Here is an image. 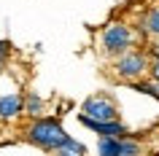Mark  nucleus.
Masks as SVG:
<instances>
[{
    "label": "nucleus",
    "mask_w": 159,
    "mask_h": 156,
    "mask_svg": "<svg viewBox=\"0 0 159 156\" xmlns=\"http://www.w3.org/2000/svg\"><path fill=\"white\" fill-rule=\"evenodd\" d=\"M138 46H146V38L138 33V27H132L129 22H108L100 33V54H105L108 59L121 57L124 51L138 49Z\"/></svg>",
    "instance_id": "obj_1"
},
{
    "label": "nucleus",
    "mask_w": 159,
    "mask_h": 156,
    "mask_svg": "<svg viewBox=\"0 0 159 156\" xmlns=\"http://www.w3.org/2000/svg\"><path fill=\"white\" fill-rule=\"evenodd\" d=\"M70 137L62 127L57 116H41V118H30V124L25 127V140L30 145L41 148L46 154H54L65 140Z\"/></svg>",
    "instance_id": "obj_2"
},
{
    "label": "nucleus",
    "mask_w": 159,
    "mask_h": 156,
    "mask_svg": "<svg viewBox=\"0 0 159 156\" xmlns=\"http://www.w3.org/2000/svg\"><path fill=\"white\" fill-rule=\"evenodd\" d=\"M148 67H151V57H148V51H146V46L129 49L121 57L111 59V73H113V78L127 83V86L135 83V81H140V78H148Z\"/></svg>",
    "instance_id": "obj_3"
},
{
    "label": "nucleus",
    "mask_w": 159,
    "mask_h": 156,
    "mask_svg": "<svg viewBox=\"0 0 159 156\" xmlns=\"http://www.w3.org/2000/svg\"><path fill=\"white\" fill-rule=\"evenodd\" d=\"M81 116H89L94 121H119L121 113H119V102L105 91H97L92 97H86L81 102Z\"/></svg>",
    "instance_id": "obj_4"
},
{
    "label": "nucleus",
    "mask_w": 159,
    "mask_h": 156,
    "mask_svg": "<svg viewBox=\"0 0 159 156\" xmlns=\"http://www.w3.org/2000/svg\"><path fill=\"white\" fill-rule=\"evenodd\" d=\"M78 124L86 127L89 132H94L97 137H121V140H124V137L132 135L121 118H119V121H94V118H89V116H81V113H78Z\"/></svg>",
    "instance_id": "obj_5"
},
{
    "label": "nucleus",
    "mask_w": 159,
    "mask_h": 156,
    "mask_svg": "<svg viewBox=\"0 0 159 156\" xmlns=\"http://www.w3.org/2000/svg\"><path fill=\"white\" fill-rule=\"evenodd\" d=\"M25 116V91H3L0 94V121L14 124Z\"/></svg>",
    "instance_id": "obj_6"
},
{
    "label": "nucleus",
    "mask_w": 159,
    "mask_h": 156,
    "mask_svg": "<svg viewBox=\"0 0 159 156\" xmlns=\"http://www.w3.org/2000/svg\"><path fill=\"white\" fill-rule=\"evenodd\" d=\"M138 33H140L146 41L159 38V3H154V6L146 8V14H143L140 22H138Z\"/></svg>",
    "instance_id": "obj_7"
},
{
    "label": "nucleus",
    "mask_w": 159,
    "mask_h": 156,
    "mask_svg": "<svg viewBox=\"0 0 159 156\" xmlns=\"http://www.w3.org/2000/svg\"><path fill=\"white\" fill-rule=\"evenodd\" d=\"M25 116L27 118H41V116H46V100L38 91H25Z\"/></svg>",
    "instance_id": "obj_8"
},
{
    "label": "nucleus",
    "mask_w": 159,
    "mask_h": 156,
    "mask_svg": "<svg viewBox=\"0 0 159 156\" xmlns=\"http://www.w3.org/2000/svg\"><path fill=\"white\" fill-rule=\"evenodd\" d=\"M97 156H124L121 137H97Z\"/></svg>",
    "instance_id": "obj_9"
},
{
    "label": "nucleus",
    "mask_w": 159,
    "mask_h": 156,
    "mask_svg": "<svg viewBox=\"0 0 159 156\" xmlns=\"http://www.w3.org/2000/svg\"><path fill=\"white\" fill-rule=\"evenodd\" d=\"M54 156H86V145L75 137H67L62 145L54 151Z\"/></svg>",
    "instance_id": "obj_10"
},
{
    "label": "nucleus",
    "mask_w": 159,
    "mask_h": 156,
    "mask_svg": "<svg viewBox=\"0 0 159 156\" xmlns=\"http://www.w3.org/2000/svg\"><path fill=\"white\" fill-rule=\"evenodd\" d=\"M129 89L140 91V94H146V97H151V100H157V102H159V86L151 81V78H140V81L129 83Z\"/></svg>",
    "instance_id": "obj_11"
},
{
    "label": "nucleus",
    "mask_w": 159,
    "mask_h": 156,
    "mask_svg": "<svg viewBox=\"0 0 159 156\" xmlns=\"http://www.w3.org/2000/svg\"><path fill=\"white\" fill-rule=\"evenodd\" d=\"M11 54H14V43L3 38V41H0V75L8 70V59H11Z\"/></svg>",
    "instance_id": "obj_12"
},
{
    "label": "nucleus",
    "mask_w": 159,
    "mask_h": 156,
    "mask_svg": "<svg viewBox=\"0 0 159 156\" xmlns=\"http://www.w3.org/2000/svg\"><path fill=\"white\" fill-rule=\"evenodd\" d=\"M146 51H148L151 62H159V38H151V41H146Z\"/></svg>",
    "instance_id": "obj_13"
},
{
    "label": "nucleus",
    "mask_w": 159,
    "mask_h": 156,
    "mask_svg": "<svg viewBox=\"0 0 159 156\" xmlns=\"http://www.w3.org/2000/svg\"><path fill=\"white\" fill-rule=\"evenodd\" d=\"M157 129H159V127H157Z\"/></svg>",
    "instance_id": "obj_14"
}]
</instances>
